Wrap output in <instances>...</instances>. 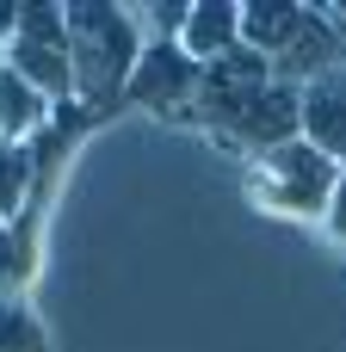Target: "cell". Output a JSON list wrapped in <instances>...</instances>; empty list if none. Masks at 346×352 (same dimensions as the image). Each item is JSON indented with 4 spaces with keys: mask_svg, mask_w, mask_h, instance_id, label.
<instances>
[{
    "mask_svg": "<svg viewBox=\"0 0 346 352\" xmlns=\"http://www.w3.org/2000/svg\"><path fill=\"white\" fill-rule=\"evenodd\" d=\"M68 56H74V105L87 118L111 111L142 62V31L130 19V6L111 0H68Z\"/></svg>",
    "mask_w": 346,
    "mask_h": 352,
    "instance_id": "1",
    "label": "cell"
},
{
    "mask_svg": "<svg viewBox=\"0 0 346 352\" xmlns=\"http://www.w3.org/2000/svg\"><path fill=\"white\" fill-rule=\"evenodd\" d=\"M334 186H340V161H328L303 136L285 142V148L254 155V173H248V192L279 217H328Z\"/></svg>",
    "mask_w": 346,
    "mask_h": 352,
    "instance_id": "2",
    "label": "cell"
},
{
    "mask_svg": "<svg viewBox=\"0 0 346 352\" xmlns=\"http://www.w3.org/2000/svg\"><path fill=\"white\" fill-rule=\"evenodd\" d=\"M6 68L25 74L50 105H74V56H68V19L50 0H25L19 37L6 43Z\"/></svg>",
    "mask_w": 346,
    "mask_h": 352,
    "instance_id": "3",
    "label": "cell"
},
{
    "mask_svg": "<svg viewBox=\"0 0 346 352\" xmlns=\"http://www.w3.org/2000/svg\"><path fill=\"white\" fill-rule=\"evenodd\" d=\"M204 87V62L186 56V43H142V62L124 87V105L155 111V118H192Z\"/></svg>",
    "mask_w": 346,
    "mask_h": 352,
    "instance_id": "4",
    "label": "cell"
},
{
    "mask_svg": "<svg viewBox=\"0 0 346 352\" xmlns=\"http://www.w3.org/2000/svg\"><path fill=\"white\" fill-rule=\"evenodd\" d=\"M279 74H272V62L260 56V50H229V56H217V62H204V87H198V105H192V118L186 124H204L210 136H223L266 87H272Z\"/></svg>",
    "mask_w": 346,
    "mask_h": 352,
    "instance_id": "5",
    "label": "cell"
},
{
    "mask_svg": "<svg viewBox=\"0 0 346 352\" xmlns=\"http://www.w3.org/2000/svg\"><path fill=\"white\" fill-rule=\"evenodd\" d=\"M297 136H303V87H291V80H272V87L223 130V142H235V148H248V155L285 148V142H297Z\"/></svg>",
    "mask_w": 346,
    "mask_h": 352,
    "instance_id": "6",
    "label": "cell"
},
{
    "mask_svg": "<svg viewBox=\"0 0 346 352\" xmlns=\"http://www.w3.org/2000/svg\"><path fill=\"white\" fill-rule=\"evenodd\" d=\"M303 142H316L328 161L346 167V62L303 87Z\"/></svg>",
    "mask_w": 346,
    "mask_h": 352,
    "instance_id": "7",
    "label": "cell"
},
{
    "mask_svg": "<svg viewBox=\"0 0 346 352\" xmlns=\"http://www.w3.org/2000/svg\"><path fill=\"white\" fill-rule=\"evenodd\" d=\"M43 198L50 192H31V204L0 223V303H19L31 272H37V223H43Z\"/></svg>",
    "mask_w": 346,
    "mask_h": 352,
    "instance_id": "8",
    "label": "cell"
},
{
    "mask_svg": "<svg viewBox=\"0 0 346 352\" xmlns=\"http://www.w3.org/2000/svg\"><path fill=\"white\" fill-rule=\"evenodd\" d=\"M180 43L198 62H217V56L241 50V0H192V19H186Z\"/></svg>",
    "mask_w": 346,
    "mask_h": 352,
    "instance_id": "9",
    "label": "cell"
},
{
    "mask_svg": "<svg viewBox=\"0 0 346 352\" xmlns=\"http://www.w3.org/2000/svg\"><path fill=\"white\" fill-rule=\"evenodd\" d=\"M303 19H310L303 0H241V43L272 62V56L303 31Z\"/></svg>",
    "mask_w": 346,
    "mask_h": 352,
    "instance_id": "10",
    "label": "cell"
},
{
    "mask_svg": "<svg viewBox=\"0 0 346 352\" xmlns=\"http://www.w3.org/2000/svg\"><path fill=\"white\" fill-rule=\"evenodd\" d=\"M50 118H56V105H50L25 74L0 68V136H6V142H31Z\"/></svg>",
    "mask_w": 346,
    "mask_h": 352,
    "instance_id": "11",
    "label": "cell"
},
{
    "mask_svg": "<svg viewBox=\"0 0 346 352\" xmlns=\"http://www.w3.org/2000/svg\"><path fill=\"white\" fill-rule=\"evenodd\" d=\"M37 192V161L31 142H0V223H12Z\"/></svg>",
    "mask_w": 346,
    "mask_h": 352,
    "instance_id": "12",
    "label": "cell"
},
{
    "mask_svg": "<svg viewBox=\"0 0 346 352\" xmlns=\"http://www.w3.org/2000/svg\"><path fill=\"white\" fill-rule=\"evenodd\" d=\"M0 352H50V334H43V322L25 297L0 303Z\"/></svg>",
    "mask_w": 346,
    "mask_h": 352,
    "instance_id": "13",
    "label": "cell"
},
{
    "mask_svg": "<svg viewBox=\"0 0 346 352\" xmlns=\"http://www.w3.org/2000/svg\"><path fill=\"white\" fill-rule=\"evenodd\" d=\"M322 229L346 241V167H340V186H334V198H328V217H322Z\"/></svg>",
    "mask_w": 346,
    "mask_h": 352,
    "instance_id": "14",
    "label": "cell"
}]
</instances>
